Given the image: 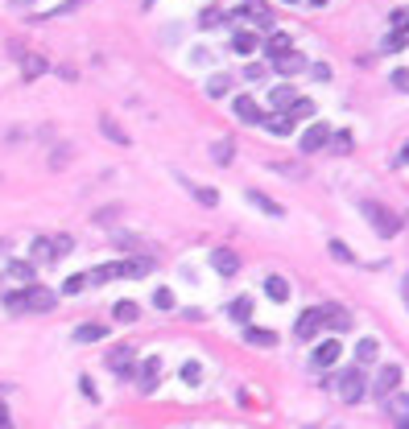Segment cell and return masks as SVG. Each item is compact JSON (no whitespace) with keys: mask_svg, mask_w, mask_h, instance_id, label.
Returning a JSON list of instances; mask_svg holds the SVG:
<instances>
[{"mask_svg":"<svg viewBox=\"0 0 409 429\" xmlns=\"http://www.w3.org/2000/svg\"><path fill=\"white\" fill-rule=\"evenodd\" d=\"M231 112H236V120H240V124H265V116H261V108H257V99H252V95H236Z\"/></svg>","mask_w":409,"mask_h":429,"instance_id":"8","label":"cell"},{"mask_svg":"<svg viewBox=\"0 0 409 429\" xmlns=\"http://www.w3.org/2000/svg\"><path fill=\"white\" fill-rule=\"evenodd\" d=\"M227 91H231V79H227V75H215V79H207V95H211V99H224Z\"/></svg>","mask_w":409,"mask_h":429,"instance_id":"34","label":"cell"},{"mask_svg":"<svg viewBox=\"0 0 409 429\" xmlns=\"http://www.w3.org/2000/svg\"><path fill=\"white\" fill-rule=\"evenodd\" d=\"M211 161H215V166H231V161H236V140H231V136H220V140L211 145Z\"/></svg>","mask_w":409,"mask_h":429,"instance_id":"17","label":"cell"},{"mask_svg":"<svg viewBox=\"0 0 409 429\" xmlns=\"http://www.w3.org/2000/svg\"><path fill=\"white\" fill-rule=\"evenodd\" d=\"M269 99H273V108H277V112H289V108H294V103H298V95H294V87H273L269 91Z\"/></svg>","mask_w":409,"mask_h":429,"instance_id":"25","label":"cell"},{"mask_svg":"<svg viewBox=\"0 0 409 429\" xmlns=\"http://www.w3.org/2000/svg\"><path fill=\"white\" fill-rule=\"evenodd\" d=\"M397 429H409V417H406V421H397Z\"/></svg>","mask_w":409,"mask_h":429,"instance_id":"58","label":"cell"},{"mask_svg":"<svg viewBox=\"0 0 409 429\" xmlns=\"http://www.w3.org/2000/svg\"><path fill=\"white\" fill-rule=\"evenodd\" d=\"M318 330H322V310H315V305H310V310H302V314H298V322H294V335H298L302 343H310Z\"/></svg>","mask_w":409,"mask_h":429,"instance_id":"5","label":"cell"},{"mask_svg":"<svg viewBox=\"0 0 409 429\" xmlns=\"http://www.w3.org/2000/svg\"><path fill=\"white\" fill-rule=\"evenodd\" d=\"M265 293H269L273 301H289V281L273 272V277H265Z\"/></svg>","mask_w":409,"mask_h":429,"instance_id":"27","label":"cell"},{"mask_svg":"<svg viewBox=\"0 0 409 429\" xmlns=\"http://www.w3.org/2000/svg\"><path fill=\"white\" fill-rule=\"evenodd\" d=\"M153 305H157V310H174V293H170V289H157V293H153Z\"/></svg>","mask_w":409,"mask_h":429,"instance_id":"44","label":"cell"},{"mask_svg":"<svg viewBox=\"0 0 409 429\" xmlns=\"http://www.w3.org/2000/svg\"><path fill=\"white\" fill-rule=\"evenodd\" d=\"M8 426V413H4V405H0V429Z\"/></svg>","mask_w":409,"mask_h":429,"instance_id":"55","label":"cell"},{"mask_svg":"<svg viewBox=\"0 0 409 429\" xmlns=\"http://www.w3.org/2000/svg\"><path fill=\"white\" fill-rule=\"evenodd\" d=\"M13 4H29V0H13Z\"/></svg>","mask_w":409,"mask_h":429,"instance_id":"59","label":"cell"},{"mask_svg":"<svg viewBox=\"0 0 409 429\" xmlns=\"http://www.w3.org/2000/svg\"><path fill=\"white\" fill-rule=\"evenodd\" d=\"M108 335V326H99V322H87V326H75V343H99Z\"/></svg>","mask_w":409,"mask_h":429,"instance_id":"29","label":"cell"},{"mask_svg":"<svg viewBox=\"0 0 409 429\" xmlns=\"http://www.w3.org/2000/svg\"><path fill=\"white\" fill-rule=\"evenodd\" d=\"M99 132H103L108 140H116V145H129V132L120 129V124H116L112 116H99Z\"/></svg>","mask_w":409,"mask_h":429,"instance_id":"30","label":"cell"},{"mask_svg":"<svg viewBox=\"0 0 409 429\" xmlns=\"http://www.w3.org/2000/svg\"><path fill=\"white\" fill-rule=\"evenodd\" d=\"M112 314H116V322H136V318H141L136 301H116V305H112Z\"/></svg>","mask_w":409,"mask_h":429,"instance_id":"32","label":"cell"},{"mask_svg":"<svg viewBox=\"0 0 409 429\" xmlns=\"http://www.w3.org/2000/svg\"><path fill=\"white\" fill-rule=\"evenodd\" d=\"M182 186H186L203 207H220V190H207V186H199V182H190V177H182Z\"/></svg>","mask_w":409,"mask_h":429,"instance_id":"23","label":"cell"},{"mask_svg":"<svg viewBox=\"0 0 409 429\" xmlns=\"http://www.w3.org/2000/svg\"><path fill=\"white\" fill-rule=\"evenodd\" d=\"M4 252H8V240H0V256H4Z\"/></svg>","mask_w":409,"mask_h":429,"instance_id":"56","label":"cell"},{"mask_svg":"<svg viewBox=\"0 0 409 429\" xmlns=\"http://www.w3.org/2000/svg\"><path fill=\"white\" fill-rule=\"evenodd\" d=\"M178 376H182V380H186V384H199V376H203V368H199L194 359H186V363H182V368H178Z\"/></svg>","mask_w":409,"mask_h":429,"instance_id":"40","label":"cell"},{"mask_svg":"<svg viewBox=\"0 0 409 429\" xmlns=\"http://www.w3.org/2000/svg\"><path fill=\"white\" fill-rule=\"evenodd\" d=\"M368 388H372L376 396H393V392L401 388V368H397V363H385V368L376 372V380H372Z\"/></svg>","mask_w":409,"mask_h":429,"instance_id":"4","label":"cell"},{"mask_svg":"<svg viewBox=\"0 0 409 429\" xmlns=\"http://www.w3.org/2000/svg\"><path fill=\"white\" fill-rule=\"evenodd\" d=\"M285 4H298V0H285Z\"/></svg>","mask_w":409,"mask_h":429,"instance_id":"61","label":"cell"},{"mask_svg":"<svg viewBox=\"0 0 409 429\" xmlns=\"http://www.w3.org/2000/svg\"><path fill=\"white\" fill-rule=\"evenodd\" d=\"M401 293H406V301H409V277H406V285H401Z\"/></svg>","mask_w":409,"mask_h":429,"instance_id":"57","label":"cell"},{"mask_svg":"<svg viewBox=\"0 0 409 429\" xmlns=\"http://www.w3.org/2000/svg\"><path fill=\"white\" fill-rule=\"evenodd\" d=\"M244 343H252V347H277V335H273V330H261V326H244Z\"/></svg>","mask_w":409,"mask_h":429,"instance_id":"28","label":"cell"},{"mask_svg":"<svg viewBox=\"0 0 409 429\" xmlns=\"http://www.w3.org/2000/svg\"><path fill=\"white\" fill-rule=\"evenodd\" d=\"M310 75H315L318 83H331V66H327V62H315V66H310Z\"/></svg>","mask_w":409,"mask_h":429,"instance_id":"47","label":"cell"},{"mask_svg":"<svg viewBox=\"0 0 409 429\" xmlns=\"http://www.w3.org/2000/svg\"><path fill=\"white\" fill-rule=\"evenodd\" d=\"M87 289V272H75V277H66V285H62V293H83Z\"/></svg>","mask_w":409,"mask_h":429,"instance_id":"42","label":"cell"},{"mask_svg":"<svg viewBox=\"0 0 409 429\" xmlns=\"http://www.w3.org/2000/svg\"><path fill=\"white\" fill-rule=\"evenodd\" d=\"M4 310H8V314H25V289L4 293Z\"/></svg>","mask_w":409,"mask_h":429,"instance_id":"39","label":"cell"},{"mask_svg":"<svg viewBox=\"0 0 409 429\" xmlns=\"http://www.w3.org/2000/svg\"><path fill=\"white\" fill-rule=\"evenodd\" d=\"M397 161H401V166H409V140L401 145V157H397Z\"/></svg>","mask_w":409,"mask_h":429,"instance_id":"54","label":"cell"},{"mask_svg":"<svg viewBox=\"0 0 409 429\" xmlns=\"http://www.w3.org/2000/svg\"><path fill=\"white\" fill-rule=\"evenodd\" d=\"M54 301L58 298H54L45 285H29V289H25V314H50Z\"/></svg>","mask_w":409,"mask_h":429,"instance_id":"6","label":"cell"},{"mask_svg":"<svg viewBox=\"0 0 409 429\" xmlns=\"http://www.w3.org/2000/svg\"><path fill=\"white\" fill-rule=\"evenodd\" d=\"M322 326L331 330H352V314L343 305H322Z\"/></svg>","mask_w":409,"mask_h":429,"instance_id":"12","label":"cell"},{"mask_svg":"<svg viewBox=\"0 0 409 429\" xmlns=\"http://www.w3.org/2000/svg\"><path fill=\"white\" fill-rule=\"evenodd\" d=\"M211 264H215L220 277H236V272H240V256H236L231 248H215V252H211Z\"/></svg>","mask_w":409,"mask_h":429,"instance_id":"11","label":"cell"},{"mask_svg":"<svg viewBox=\"0 0 409 429\" xmlns=\"http://www.w3.org/2000/svg\"><path fill=\"white\" fill-rule=\"evenodd\" d=\"M116 214H120V211H116V207H103V211L95 214V223H112V219H116Z\"/></svg>","mask_w":409,"mask_h":429,"instance_id":"53","label":"cell"},{"mask_svg":"<svg viewBox=\"0 0 409 429\" xmlns=\"http://www.w3.org/2000/svg\"><path fill=\"white\" fill-rule=\"evenodd\" d=\"M244 79H252V83H261V79H265V66H261V62H248V71H244Z\"/></svg>","mask_w":409,"mask_h":429,"instance_id":"48","label":"cell"},{"mask_svg":"<svg viewBox=\"0 0 409 429\" xmlns=\"http://www.w3.org/2000/svg\"><path fill=\"white\" fill-rule=\"evenodd\" d=\"M265 129H269L273 136H289V132H294V120H289V116L281 112V116H273V120H265Z\"/></svg>","mask_w":409,"mask_h":429,"instance_id":"33","label":"cell"},{"mask_svg":"<svg viewBox=\"0 0 409 429\" xmlns=\"http://www.w3.org/2000/svg\"><path fill=\"white\" fill-rule=\"evenodd\" d=\"M285 116H289V120L298 124V120H306V116H315V103H310V99H298V103H294V108H289Z\"/></svg>","mask_w":409,"mask_h":429,"instance_id":"37","label":"cell"},{"mask_svg":"<svg viewBox=\"0 0 409 429\" xmlns=\"http://www.w3.org/2000/svg\"><path fill=\"white\" fill-rule=\"evenodd\" d=\"M335 388H339V396L347 400V405H356L368 396V376H364L360 368H347L343 376H335Z\"/></svg>","mask_w":409,"mask_h":429,"instance_id":"2","label":"cell"},{"mask_svg":"<svg viewBox=\"0 0 409 429\" xmlns=\"http://www.w3.org/2000/svg\"><path fill=\"white\" fill-rule=\"evenodd\" d=\"M376 355H380V343H376V339H360V343H356V359H360V363H376Z\"/></svg>","mask_w":409,"mask_h":429,"instance_id":"31","label":"cell"},{"mask_svg":"<svg viewBox=\"0 0 409 429\" xmlns=\"http://www.w3.org/2000/svg\"><path fill=\"white\" fill-rule=\"evenodd\" d=\"M248 203H252L257 211H265L269 219H281V214H285V207H281V203H273L269 194H261V190H248Z\"/></svg>","mask_w":409,"mask_h":429,"instance_id":"18","label":"cell"},{"mask_svg":"<svg viewBox=\"0 0 409 429\" xmlns=\"http://www.w3.org/2000/svg\"><path fill=\"white\" fill-rule=\"evenodd\" d=\"M79 392H83L87 400H99V392H95V384H91L87 376H79Z\"/></svg>","mask_w":409,"mask_h":429,"instance_id":"50","label":"cell"},{"mask_svg":"<svg viewBox=\"0 0 409 429\" xmlns=\"http://www.w3.org/2000/svg\"><path fill=\"white\" fill-rule=\"evenodd\" d=\"M327 145H331V153H352V145H356V140H352V132H331V140H327Z\"/></svg>","mask_w":409,"mask_h":429,"instance_id":"35","label":"cell"},{"mask_svg":"<svg viewBox=\"0 0 409 429\" xmlns=\"http://www.w3.org/2000/svg\"><path fill=\"white\" fill-rule=\"evenodd\" d=\"M327 140H331V129L327 124H310V129L302 132V153H318Z\"/></svg>","mask_w":409,"mask_h":429,"instance_id":"13","label":"cell"},{"mask_svg":"<svg viewBox=\"0 0 409 429\" xmlns=\"http://www.w3.org/2000/svg\"><path fill=\"white\" fill-rule=\"evenodd\" d=\"M71 252H75V240H71V235H54V240H50V235H38V240H34V260H38V264H45V260L54 264V260L71 256Z\"/></svg>","mask_w":409,"mask_h":429,"instance_id":"1","label":"cell"},{"mask_svg":"<svg viewBox=\"0 0 409 429\" xmlns=\"http://www.w3.org/2000/svg\"><path fill=\"white\" fill-rule=\"evenodd\" d=\"M227 318H236L240 326H248V318H252V298H248V293L231 298V305H227Z\"/></svg>","mask_w":409,"mask_h":429,"instance_id":"19","label":"cell"},{"mask_svg":"<svg viewBox=\"0 0 409 429\" xmlns=\"http://www.w3.org/2000/svg\"><path fill=\"white\" fill-rule=\"evenodd\" d=\"M327 248H331V256L339 260V264H352V248H347V244H343V240H331V244H327Z\"/></svg>","mask_w":409,"mask_h":429,"instance_id":"38","label":"cell"},{"mask_svg":"<svg viewBox=\"0 0 409 429\" xmlns=\"http://www.w3.org/2000/svg\"><path fill=\"white\" fill-rule=\"evenodd\" d=\"M310 4H327V0H310Z\"/></svg>","mask_w":409,"mask_h":429,"instance_id":"60","label":"cell"},{"mask_svg":"<svg viewBox=\"0 0 409 429\" xmlns=\"http://www.w3.org/2000/svg\"><path fill=\"white\" fill-rule=\"evenodd\" d=\"M360 207H364V214H368V223H372V227H376V231H380L385 240L401 231V219L389 211V207H380V203H360Z\"/></svg>","mask_w":409,"mask_h":429,"instance_id":"3","label":"cell"},{"mask_svg":"<svg viewBox=\"0 0 409 429\" xmlns=\"http://www.w3.org/2000/svg\"><path fill=\"white\" fill-rule=\"evenodd\" d=\"M227 21V13H220V8H203V13H199V25H203V29H215V25H224Z\"/></svg>","mask_w":409,"mask_h":429,"instance_id":"36","label":"cell"},{"mask_svg":"<svg viewBox=\"0 0 409 429\" xmlns=\"http://www.w3.org/2000/svg\"><path fill=\"white\" fill-rule=\"evenodd\" d=\"M87 0H66V4H58V8H50V17H66V13H75V8H83Z\"/></svg>","mask_w":409,"mask_h":429,"instance_id":"45","label":"cell"},{"mask_svg":"<svg viewBox=\"0 0 409 429\" xmlns=\"http://www.w3.org/2000/svg\"><path fill=\"white\" fill-rule=\"evenodd\" d=\"M393 87H397V91H409V71H397V75H393Z\"/></svg>","mask_w":409,"mask_h":429,"instance_id":"52","label":"cell"},{"mask_svg":"<svg viewBox=\"0 0 409 429\" xmlns=\"http://www.w3.org/2000/svg\"><path fill=\"white\" fill-rule=\"evenodd\" d=\"M277 173H289V177H302V166H289V161H273Z\"/></svg>","mask_w":409,"mask_h":429,"instance_id":"49","label":"cell"},{"mask_svg":"<svg viewBox=\"0 0 409 429\" xmlns=\"http://www.w3.org/2000/svg\"><path fill=\"white\" fill-rule=\"evenodd\" d=\"M8 281H21L25 289L38 285V281H34V264H29V260H13V264H8Z\"/></svg>","mask_w":409,"mask_h":429,"instance_id":"24","label":"cell"},{"mask_svg":"<svg viewBox=\"0 0 409 429\" xmlns=\"http://www.w3.org/2000/svg\"><path fill=\"white\" fill-rule=\"evenodd\" d=\"M406 45H409V34H393V38L385 42V50H389V54H397V50H406Z\"/></svg>","mask_w":409,"mask_h":429,"instance_id":"46","label":"cell"},{"mask_svg":"<svg viewBox=\"0 0 409 429\" xmlns=\"http://www.w3.org/2000/svg\"><path fill=\"white\" fill-rule=\"evenodd\" d=\"M108 281H120V260L116 264H99L87 272V285H108Z\"/></svg>","mask_w":409,"mask_h":429,"instance_id":"22","label":"cell"},{"mask_svg":"<svg viewBox=\"0 0 409 429\" xmlns=\"http://www.w3.org/2000/svg\"><path fill=\"white\" fill-rule=\"evenodd\" d=\"M153 256H133V260H120V277H149L153 272Z\"/></svg>","mask_w":409,"mask_h":429,"instance_id":"15","label":"cell"},{"mask_svg":"<svg viewBox=\"0 0 409 429\" xmlns=\"http://www.w3.org/2000/svg\"><path fill=\"white\" fill-rule=\"evenodd\" d=\"M289 50H294L289 34H277V29H273L269 42H265V54H269V62H277V58H281V54H289Z\"/></svg>","mask_w":409,"mask_h":429,"instance_id":"21","label":"cell"},{"mask_svg":"<svg viewBox=\"0 0 409 429\" xmlns=\"http://www.w3.org/2000/svg\"><path fill=\"white\" fill-rule=\"evenodd\" d=\"M103 363L129 380V376H133V347H129V343H116L112 351H108V355H103Z\"/></svg>","mask_w":409,"mask_h":429,"instance_id":"7","label":"cell"},{"mask_svg":"<svg viewBox=\"0 0 409 429\" xmlns=\"http://www.w3.org/2000/svg\"><path fill=\"white\" fill-rule=\"evenodd\" d=\"M385 413H389L393 421H406V417H409V396H406V392H393V396H385Z\"/></svg>","mask_w":409,"mask_h":429,"instance_id":"20","label":"cell"},{"mask_svg":"<svg viewBox=\"0 0 409 429\" xmlns=\"http://www.w3.org/2000/svg\"><path fill=\"white\" fill-rule=\"evenodd\" d=\"M71 157H75V149H71V145H58V153L50 157V170H62V166H66Z\"/></svg>","mask_w":409,"mask_h":429,"instance_id":"41","label":"cell"},{"mask_svg":"<svg viewBox=\"0 0 409 429\" xmlns=\"http://www.w3.org/2000/svg\"><path fill=\"white\" fill-rule=\"evenodd\" d=\"M273 71H277V75H298V71H306V58H302L298 50H289V54H281V58L273 62Z\"/></svg>","mask_w":409,"mask_h":429,"instance_id":"16","label":"cell"},{"mask_svg":"<svg viewBox=\"0 0 409 429\" xmlns=\"http://www.w3.org/2000/svg\"><path fill=\"white\" fill-rule=\"evenodd\" d=\"M116 244H124V248H129V252H141V240H136V235H124V231H120V235H116Z\"/></svg>","mask_w":409,"mask_h":429,"instance_id":"51","label":"cell"},{"mask_svg":"<svg viewBox=\"0 0 409 429\" xmlns=\"http://www.w3.org/2000/svg\"><path fill=\"white\" fill-rule=\"evenodd\" d=\"M157 376H162V359L149 355V359L136 368V384H141V392H153V388H157Z\"/></svg>","mask_w":409,"mask_h":429,"instance_id":"9","label":"cell"},{"mask_svg":"<svg viewBox=\"0 0 409 429\" xmlns=\"http://www.w3.org/2000/svg\"><path fill=\"white\" fill-rule=\"evenodd\" d=\"M339 355H343V347L335 343V339L318 343L315 347V368H335V363H339Z\"/></svg>","mask_w":409,"mask_h":429,"instance_id":"14","label":"cell"},{"mask_svg":"<svg viewBox=\"0 0 409 429\" xmlns=\"http://www.w3.org/2000/svg\"><path fill=\"white\" fill-rule=\"evenodd\" d=\"M261 50V38L252 34V29H236L231 34V54H244V58H252Z\"/></svg>","mask_w":409,"mask_h":429,"instance_id":"10","label":"cell"},{"mask_svg":"<svg viewBox=\"0 0 409 429\" xmlns=\"http://www.w3.org/2000/svg\"><path fill=\"white\" fill-rule=\"evenodd\" d=\"M389 21H393V34H409V8H397Z\"/></svg>","mask_w":409,"mask_h":429,"instance_id":"43","label":"cell"},{"mask_svg":"<svg viewBox=\"0 0 409 429\" xmlns=\"http://www.w3.org/2000/svg\"><path fill=\"white\" fill-rule=\"evenodd\" d=\"M21 66H25V79L34 83V79H38V75L45 71V58H42V54H29V50H21Z\"/></svg>","mask_w":409,"mask_h":429,"instance_id":"26","label":"cell"}]
</instances>
